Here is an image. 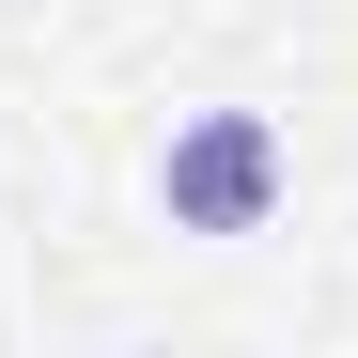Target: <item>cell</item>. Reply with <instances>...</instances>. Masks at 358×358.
<instances>
[{"label":"cell","mask_w":358,"mask_h":358,"mask_svg":"<svg viewBox=\"0 0 358 358\" xmlns=\"http://www.w3.org/2000/svg\"><path fill=\"white\" fill-rule=\"evenodd\" d=\"M280 187H296V156H280L265 109H187V125L156 141V218L171 234H265Z\"/></svg>","instance_id":"1"}]
</instances>
